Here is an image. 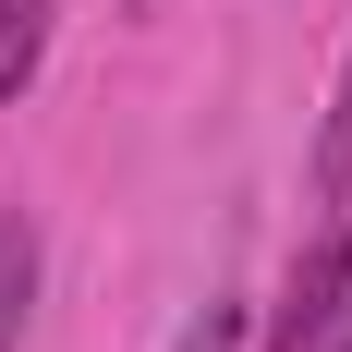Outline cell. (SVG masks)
<instances>
[{
  "instance_id": "3957f363",
  "label": "cell",
  "mask_w": 352,
  "mask_h": 352,
  "mask_svg": "<svg viewBox=\"0 0 352 352\" xmlns=\"http://www.w3.org/2000/svg\"><path fill=\"white\" fill-rule=\"evenodd\" d=\"M316 219H352V73H340V109H328V146H316Z\"/></svg>"
},
{
  "instance_id": "52a82bcc",
  "label": "cell",
  "mask_w": 352,
  "mask_h": 352,
  "mask_svg": "<svg viewBox=\"0 0 352 352\" xmlns=\"http://www.w3.org/2000/svg\"><path fill=\"white\" fill-rule=\"evenodd\" d=\"M134 12H146V0H134Z\"/></svg>"
},
{
  "instance_id": "7a4b0ae2",
  "label": "cell",
  "mask_w": 352,
  "mask_h": 352,
  "mask_svg": "<svg viewBox=\"0 0 352 352\" xmlns=\"http://www.w3.org/2000/svg\"><path fill=\"white\" fill-rule=\"evenodd\" d=\"M49 12H61V0H0V98H25V85H36V49H49Z\"/></svg>"
},
{
  "instance_id": "277c9868",
  "label": "cell",
  "mask_w": 352,
  "mask_h": 352,
  "mask_svg": "<svg viewBox=\"0 0 352 352\" xmlns=\"http://www.w3.org/2000/svg\"><path fill=\"white\" fill-rule=\"evenodd\" d=\"M25 304H36V231H25V219H0V352H12Z\"/></svg>"
},
{
  "instance_id": "6da1fadb",
  "label": "cell",
  "mask_w": 352,
  "mask_h": 352,
  "mask_svg": "<svg viewBox=\"0 0 352 352\" xmlns=\"http://www.w3.org/2000/svg\"><path fill=\"white\" fill-rule=\"evenodd\" d=\"M340 292H352V219H316V243L292 255L280 316H267V352H316V340H328V316H340Z\"/></svg>"
},
{
  "instance_id": "8992f818",
  "label": "cell",
  "mask_w": 352,
  "mask_h": 352,
  "mask_svg": "<svg viewBox=\"0 0 352 352\" xmlns=\"http://www.w3.org/2000/svg\"><path fill=\"white\" fill-rule=\"evenodd\" d=\"M316 352H352V292H340V316H328V340Z\"/></svg>"
},
{
  "instance_id": "5b68a950",
  "label": "cell",
  "mask_w": 352,
  "mask_h": 352,
  "mask_svg": "<svg viewBox=\"0 0 352 352\" xmlns=\"http://www.w3.org/2000/svg\"><path fill=\"white\" fill-rule=\"evenodd\" d=\"M170 352H243V316H231V304H207V316L182 328V340H170Z\"/></svg>"
}]
</instances>
